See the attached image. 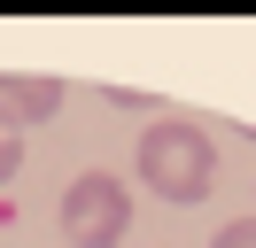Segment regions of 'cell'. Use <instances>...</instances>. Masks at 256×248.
I'll return each mask as SVG.
<instances>
[{
	"label": "cell",
	"mask_w": 256,
	"mask_h": 248,
	"mask_svg": "<svg viewBox=\"0 0 256 248\" xmlns=\"http://www.w3.org/2000/svg\"><path fill=\"white\" fill-rule=\"evenodd\" d=\"M124 225H132L124 178H109V170H78V178L62 186V240H70V248H116Z\"/></svg>",
	"instance_id": "2"
},
{
	"label": "cell",
	"mask_w": 256,
	"mask_h": 248,
	"mask_svg": "<svg viewBox=\"0 0 256 248\" xmlns=\"http://www.w3.org/2000/svg\"><path fill=\"white\" fill-rule=\"evenodd\" d=\"M210 178H218V148L194 116H163L140 132V186L163 202H202Z\"/></svg>",
	"instance_id": "1"
},
{
	"label": "cell",
	"mask_w": 256,
	"mask_h": 248,
	"mask_svg": "<svg viewBox=\"0 0 256 248\" xmlns=\"http://www.w3.org/2000/svg\"><path fill=\"white\" fill-rule=\"evenodd\" d=\"M210 248H256V217H233V225H225Z\"/></svg>",
	"instance_id": "4"
},
{
	"label": "cell",
	"mask_w": 256,
	"mask_h": 248,
	"mask_svg": "<svg viewBox=\"0 0 256 248\" xmlns=\"http://www.w3.org/2000/svg\"><path fill=\"white\" fill-rule=\"evenodd\" d=\"M16 163H24V140H16V132H8V124H0V186L16 178Z\"/></svg>",
	"instance_id": "5"
},
{
	"label": "cell",
	"mask_w": 256,
	"mask_h": 248,
	"mask_svg": "<svg viewBox=\"0 0 256 248\" xmlns=\"http://www.w3.org/2000/svg\"><path fill=\"white\" fill-rule=\"evenodd\" d=\"M62 78H32V70H0V124L8 132H24V124H47L54 108H62Z\"/></svg>",
	"instance_id": "3"
}]
</instances>
